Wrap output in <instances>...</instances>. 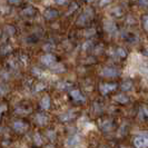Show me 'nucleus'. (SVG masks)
Segmentation results:
<instances>
[{
    "instance_id": "17",
    "label": "nucleus",
    "mask_w": 148,
    "mask_h": 148,
    "mask_svg": "<svg viewBox=\"0 0 148 148\" xmlns=\"http://www.w3.org/2000/svg\"><path fill=\"white\" fill-rule=\"evenodd\" d=\"M144 27L148 31V15L144 17Z\"/></svg>"
},
{
    "instance_id": "28",
    "label": "nucleus",
    "mask_w": 148,
    "mask_h": 148,
    "mask_svg": "<svg viewBox=\"0 0 148 148\" xmlns=\"http://www.w3.org/2000/svg\"><path fill=\"white\" fill-rule=\"evenodd\" d=\"M123 148H127V147H123Z\"/></svg>"
},
{
    "instance_id": "12",
    "label": "nucleus",
    "mask_w": 148,
    "mask_h": 148,
    "mask_svg": "<svg viewBox=\"0 0 148 148\" xmlns=\"http://www.w3.org/2000/svg\"><path fill=\"white\" fill-rule=\"evenodd\" d=\"M115 100L120 103V104H126L127 101H128V98L125 95H118V96L115 97Z\"/></svg>"
},
{
    "instance_id": "19",
    "label": "nucleus",
    "mask_w": 148,
    "mask_h": 148,
    "mask_svg": "<svg viewBox=\"0 0 148 148\" xmlns=\"http://www.w3.org/2000/svg\"><path fill=\"white\" fill-rule=\"evenodd\" d=\"M117 53H118L120 57H125V56H126V52H125L124 49H118V50H117Z\"/></svg>"
},
{
    "instance_id": "21",
    "label": "nucleus",
    "mask_w": 148,
    "mask_h": 148,
    "mask_svg": "<svg viewBox=\"0 0 148 148\" xmlns=\"http://www.w3.org/2000/svg\"><path fill=\"white\" fill-rule=\"evenodd\" d=\"M73 117H74V115H70V114H69V115H67V116H61L60 118L62 119V120H67V119L73 118Z\"/></svg>"
},
{
    "instance_id": "4",
    "label": "nucleus",
    "mask_w": 148,
    "mask_h": 148,
    "mask_svg": "<svg viewBox=\"0 0 148 148\" xmlns=\"http://www.w3.org/2000/svg\"><path fill=\"white\" fill-rule=\"evenodd\" d=\"M41 61L44 62L45 65H47V66H51V65H53L56 62V58H55V56H52L50 53H47V55H45L44 57L41 58Z\"/></svg>"
},
{
    "instance_id": "26",
    "label": "nucleus",
    "mask_w": 148,
    "mask_h": 148,
    "mask_svg": "<svg viewBox=\"0 0 148 148\" xmlns=\"http://www.w3.org/2000/svg\"><path fill=\"white\" fill-rule=\"evenodd\" d=\"M5 109V107H0V115H1V111Z\"/></svg>"
},
{
    "instance_id": "2",
    "label": "nucleus",
    "mask_w": 148,
    "mask_h": 148,
    "mask_svg": "<svg viewBox=\"0 0 148 148\" xmlns=\"http://www.w3.org/2000/svg\"><path fill=\"white\" fill-rule=\"evenodd\" d=\"M79 141H80V138H79V136H77V135H75L73 137H69L66 141V146L68 148H74L76 147L78 144H79Z\"/></svg>"
},
{
    "instance_id": "6",
    "label": "nucleus",
    "mask_w": 148,
    "mask_h": 148,
    "mask_svg": "<svg viewBox=\"0 0 148 148\" xmlns=\"http://www.w3.org/2000/svg\"><path fill=\"white\" fill-rule=\"evenodd\" d=\"M14 129L18 133H22V132H25L27 129V125L23 124L22 121H16L14 124Z\"/></svg>"
},
{
    "instance_id": "8",
    "label": "nucleus",
    "mask_w": 148,
    "mask_h": 148,
    "mask_svg": "<svg viewBox=\"0 0 148 148\" xmlns=\"http://www.w3.org/2000/svg\"><path fill=\"white\" fill-rule=\"evenodd\" d=\"M36 120H37V123L40 126H44L47 123V117L45 116L44 114H38L37 116H36Z\"/></svg>"
},
{
    "instance_id": "20",
    "label": "nucleus",
    "mask_w": 148,
    "mask_h": 148,
    "mask_svg": "<svg viewBox=\"0 0 148 148\" xmlns=\"http://www.w3.org/2000/svg\"><path fill=\"white\" fill-rule=\"evenodd\" d=\"M94 34H95V29H90V30H87V31H86L85 36H91V35H94Z\"/></svg>"
},
{
    "instance_id": "18",
    "label": "nucleus",
    "mask_w": 148,
    "mask_h": 148,
    "mask_svg": "<svg viewBox=\"0 0 148 148\" xmlns=\"http://www.w3.org/2000/svg\"><path fill=\"white\" fill-rule=\"evenodd\" d=\"M47 135L49 136L50 140H53V139H55V137H56V134L53 133V132H51V130H50V132H48V133H47Z\"/></svg>"
},
{
    "instance_id": "5",
    "label": "nucleus",
    "mask_w": 148,
    "mask_h": 148,
    "mask_svg": "<svg viewBox=\"0 0 148 148\" xmlns=\"http://www.w3.org/2000/svg\"><path fill=\"white\" fill-rule=\"evenodd\" d=\"M114 89H116V85L115 84H105V85H101L100 86V91H101V94H108L109 91L111 90H114Z\"/></svg>"
},
{
    "instance_id": "27",
    "label": "nucleus",
    "mask_w": 148,
    "mask_h": 148,
    "mask_svg": "<svg viewBox=\"0 0 148 148\" xmlns=\"http://www.w3.org/2000/svg\"><path fill=\"white\" fill-rule=\"evenodd\" d=\"M145 53H146V55H148V49L146 50V51H145Z\"/></svg>"
},
{
    "instance_id": "16",
    "label": "nucleus",
    "mask_w": 148,
    "mask_h": 148,
    "mask_svg": "<svg viewBox=\"0 0 148 148\" xmlns=\"http://www.w3.org/2000/svg\"><path fill=\"white\" fill-rule=\"evenodd\" d=\"M121 88H123V90H129V89L132 88V82H124L123 86H121Z\"/></svg>"
},
{
    "instance_id": "1",
    "label": "nucleus",
    "mask_w": 148,
    "mask_h": 148,
    "mask_svg": "<svg viewBox=\"0 0 148 148\" xmlns=\"http://www.w3.org/2000/svg\"><path fill=\"white\" fill-rule=\"evenodd\" d=\"M134 145L136 148H148V135H141L135 138Z\"/></svg>"
},
{
    "instance_id": "22",
    "label": "nucleus",
    "mask_w": 148,
    "mask_h": 148,
    "mask_svg": "<svg viewBox=\"0 0 148 148\" xmlns=\"http://www.w3.org/2000/svg\"><path fill=\"white\" fill-rule=\"evenodd\" d=\"M45 88V86L44 85H42V84H39V85H38V87H37V89H36V90H41V89H44Z\"/></svg>"
},
{
    "instance_id": "25",
    "label": "nucleus",
    "mask_w": 148,
    "mask_h": 148,
    "mask_svg": "<svg viewBox=\"0 0 148 148\" xmlns=\"http://www.w3.org/2000/svg\"><path fill=\"white\" fill-rule=\"evenodd\" d=\"M9 2H11V3H18L19 2V0H8Z\"/></svg>"
},
{
    "instance_id": "11",
    "label": "nucleus",
    "mask_w": 148,
    "mask_h": 148,
    "mask_svg": "<svg viewBox=\"0 0 148 148\" xmlns=\"http://www.w3.org/2000/svg\"><path fill=\"white\" fill-rule=\"evenodd\" d=\"M58 15V12L56 11V10H52V9H49V10H47L46 12H45V17L47 18V19H52V18H56Z\"/></svg>"
},
{
    "instance_id": "13",
    "label": "nucleus",
    "mask_w": 148,
    "mask_h": 148,
    "mask_svg": "<svg viewBox=\"0 0 148 148\" xmlns=\"http://www.w3.org/2000/svg\"><path fill=\"white\" fill-rule=\"evenodd\" d=\"M51 70L56 71V73H61V71L65 70V68H64V66H62L61 64H56L55 66H52L51 65Z\"/></svg>"
},
{
    "instance_id": "7",
    "label": "nucleus",
    "mask_w": 148,
    "mask_h": 148,
    "mask_svg": "<svg viewBox=\"0 0 148 148\" xmlns=\"http://www.w3.org/2000/svg\"><path fill=\"white\" fill-rule=\"evenodd\" d=\"M70 95H71V97L74 98L75 100H80V101H84L85 100V98H84V96L82 95V92L79 91V90H73L71 92H70Z\"/></svg>"
},
{
    "instance_id": "24",
    "label": "nucleus",
    "mask_w": 148,
    "mask_h": 148,
    "mask_svg": "<svg viewBox=\"0 0 148 148\" xmlns=\"http://www.w3.org/2000/svg\"><path fill=\"white\" fill-rule=\"evenodd\" d=\"M90 45H91V42H90V41H88V42H86V44L84 45V49H86L87 47H90Z\"/></svg>"
},
{
    "instance_id": "10",
    "label": "nucleus",
    "mask_w": 148,
    "mask_h": 148,
    "mask_svg": "<svg viewBox=\"0 0 148 148\" xmlns=\"http://www.w3.org/2000/svg\"><path fill=\"white\" fill-rule=\"evenodd\" d=\"M50 107V98L48 96H45L42 99H41V108L44 109H48Z\"/></svg>"
},
{
    "instance_id": "23",
    "label": "nucleus",
    "mask_w": 148,
    "mask_h": 148,
    "mask_svg": "<svg viewBox=\"0 0 148 148\" xmlns=\"http://www.w3.org/2000/svg\"><path fill=\"white\" fill-rule=\"evenodd\" d=\"M67 0H56V2L57 3H59V5H62V3H65Z\"/></svg>"
},
{
    "instance_id": "14",
    "label": "nucleus",
    "mask_w": 148,
    "mask_h": 148,
    "mask_svg": "<svg viewBox=\"0 0 148 148\" xmlns=\"http://www.w3.org/2000/svg\"><path fill=\"white\" fill-rule=\"evenodd\" d=\"M140 71L144 75H146V76L148 77V62H145V64H143V66L140 67Z\"/></svg>"
},
{
    "instance_id": "15",
    "label": "nucleus",
    "mask_w": 148,
    "mask_h": 148,
    "mask_svg": "<svg viewBox=\"0 0 148 148\" xmlns=\"http://www.w3.org/2000/svg\"><path fill=\"white\" fill-rule=\"evenodd\" d=\"M34 140H35V144L36 145H41L42 144V140H41V136L39 134H36L34 136Z\"/></svg>"
},
{
    "instance_id": "3",
    "label": "nucleus",
    "mask_w": 148,
    "mask_h": 148,
    "mask_svg": "<svg viewBox=\"0 0 148 148\" xmlns=\"http://www.w3.org/2000/svg\"><path fill=\"white\" fill-rule=\"evenodd\" d=\"M101 75L105 77H116L119 75V71L115 68H104L101 71Z\"/></svg>"
},
{
    "instance_id": "9",
    "label": "nucleus",
    "mask_w": 148,
    "mask_h": 148,
    "mask_svg": "<svg viewBox=\"0 0 148 148\" xmlns=\"http://www.w3.org/2000/svg\"><path fill=\"white\" fill-rule=\"evenodd\" d=\"M105 29L106 31H108V32H115L116 31V26H115V23H112L111 21H107L105 22Z\"/></svg>"
}]
</instances>
